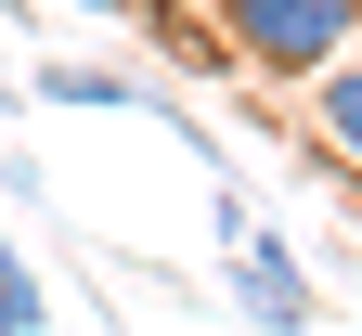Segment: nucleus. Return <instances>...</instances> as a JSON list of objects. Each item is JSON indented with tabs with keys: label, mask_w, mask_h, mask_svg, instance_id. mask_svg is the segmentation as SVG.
I'll list each match as a JSON object with an SVG mask.
<instances>
[{
	"label": "nucleus",
	"mask_w": 362,
	"mask_h": 336,
	"mask_svg": "<svg viewBox=\"0 0 362 336\" xmlns=\"http://www.w3.org/2000/svg\"><path fill=\"white\" fill-rule=\"evenodd\" d=\"M298 91H310V129H324V142H310V156L362 181V52H337L324 78H298Z\"/></svg>",
	"instance_id": "39448f33"
},
{
	"label": "nucleus",
	"mask_w": 362,
	"mask_h": 336,
	"mask_svg": "<svg viewBox=\"0 0 362 336\" xmlns=\"http://www.w3.org/2000/svg\"><path fill=\"white\" fill-rule=\"evenodd\" d=\"M220 39L246 78H324L362 39V0H220Z\"/></svg>",
	"instance_id": "f257e3e1"
},
{
	"label": "nucleus",
	"mask_w": 362,
	"mask_h": 336,
	"mask_svg": "<svg viewBox=\"0 0 362 336\" xmlns=\"http://www.w3.org/2000/svg\"><path fill=\"white\" fill-rule=\"evenodd\" d=\"M52 323V298H39V272H26V246L0 233V336H39Z\"/></svg>",
	"instance_id": "423d86ee"
},
{
	"label": "nucleus",
	"mask_w": 362,
	"mask_h": 336,
	"mask_svg": "<svg viewBox=\"0 0 362 336\" xmlns=\"http://www.w3.org/2000/svg\"><path fill=\"white\" fill-rule=\"evenodd\" d=\"M0 117H26V65L13 52H0Z\"/></svg>",
	"instance_id": "0eeeda50"
},
{
	"label": "nucleus",
	"mask_w": 362,
	"mask_h": 336,
	"mask_svg": "<svg viewBox=\"0 0 362 336\" xmlns=\"http://www.w3.org/2000/svg\"><path fill=\"white\" fill-rule=\"evenodd\" d=\"M26 91H39V104H78V117H90V104H104V117H117V104H156V117H181L156 78H129V65H104V52H52Z\"/></svg>",
	"instance_id": "7ed1b4c3"
},
{
	"label": "nucleus",
	"mask_w": 362,
	"mask_h": 336,
	"mask_svg": "<svg viewBox=\"0 0 362 336\" xmlns=\"http://www.w3.org/2000/svg\"><path fill=\"white\" fill-rule=\"evenodd\" d=\"M220 284H233V311L259 323V336H310V272H298V246L285 233H233V246H220Z\"/></svg>",
	"instance_id": "f03ea898"
},
{
	"label": "nucleus",
	"mask_w": 362,
	"mask_h": 336,
	"mask_svg": "<svg viewBox=\"0 0 362 336\" xmlns=\"http://www.w3.org/2000/svg\"><path fill=\"white\" fill-rule=\"evenodd\" d=\"M129 26H143L156 52L181 65V78H207V91H220V78H246V65H233V39H220V13H181V0H129Z\"/></svg>",
	"instance_id": "20e7f679"
},
{
	"label": "nucleus",
	"mask_w": 362,
	"mask_h": 336,
	"mask_svg": "<svg viewBox=\"0 0 362 336\" xmlns=\"http://www.w3.org/2000/svg\"><path fill=\"white\" fill-rule=\"evenodd\" d=\"M26 26H39V0H0V39H26Z\"/></svg>",
	"instance_id": "6e6552de"
}]
</instances>
